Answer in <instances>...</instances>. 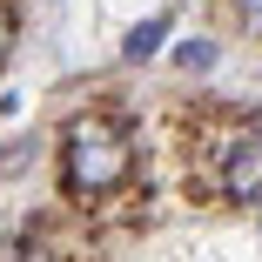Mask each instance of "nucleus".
I'll return each mask as SVG.
<instances>
[{
    "instance_id": "1",
    "label": "nucleus",
    "mask_w": 262,
    "mask_h": 262,
    "mask_svg": "<svg viewBox=\"0 0 262 262\" xmlns=\"http://www.w3.org/2000/svg\"><path fill=\"white\" fill-rule=\"evenodd\" d=\"M135 175V135L115 115H81L61 135V182L74 202H108Z\"/></svg>"
},
{
    "instance_id": "2",
    "label": "nucleus",
    "mask_w": 262,
    "mask_h": 262,
    "mask_svg": "<svg viewBox=\"0 0 262 262\" xmlns=\"http://www.w3.org/2000/svg\"><path fill=\"white\" fill-rule=\"evenodd\" d=\"M208 182L222 202L262 208V121H229L208 141Z\"/></svg>"
},
{
    "instance_id": "3",
    "label": "nucleus",
    "mask_w": 262,
    "mask_h": 262,
    "mask_svg": "<svg viewBox=\"0 0 262 262\" xmlns=\"http://www.w3.org/2000/svg\"><path fill=\"white\" fill-rule=\"evenodd\" d=\"M155 40H162V20H148V27H135V40H128V54L141 61V54H155Z\"/></svg>"
},
{
    "instance_id": "4",
    "label": "nucleus",
    "mask_w": 262,
    "mask_h": 262,
    "mask_svg": "<svg viewBox=\"0 0 262 262\" xmlns=\"http://www.w3.org/2000/svg\"><path fill=\"white\" fill-rule=\"evenodd\" d=\"M235 20H242V34L262 40V0H235Z\"/></svg>"
},
{
    "instance_id": "5",
    "label": "nucleus",
    "mask_w": 262,
    "mask_h": 262,
    "mask_svg": "<svg viewBox=\"0 0 262 262\" xmlns=\"http://www.w3.org/2000/svg\"><path fill=\"white\" fill-rule=\"evenodd\" d=\"M182 68H195V74H202V68H215V47H208V40H195V47H182Z\"/></svg>"
},
{
    "instance_id": "6",
    "label": "nucleus",
    "mask_w": 262,
    "mask_h": 262,
    "mask_svg": "<svg viewBox=\"0 0 262 262\" xmlns=\"http://www.w3.org/2000/svg\"><path fill=\"white\" fill-rule=\"evenodd\" d=\"M7 47H14V7H0V61H7Z\"/></svg>"
}]
</instances>
